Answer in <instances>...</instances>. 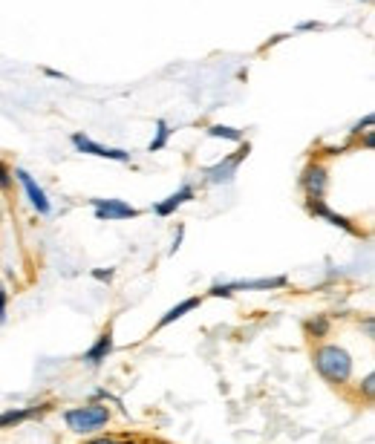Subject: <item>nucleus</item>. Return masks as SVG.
<instances>
[{"label": "nucleus", "instance_id": "1", "mask_svg": "<svg viewBox=\"0 0 375 444\" xmlns=\"http://www.w3.org/2000/svg\"><path fill=\"white\" fill-rule=\"evenodd\" d=\"M312 361H315V369L329 381V384H347L350 375H352V358L347 349H340L335 343H324L315 349V355H312Z\"/></svg>", "mask_w": 375, "mask_h": 444}, {"label": "nucleus", "instance_id": "2", "mask_svg": "<svg viewBox=\"0 0 375 444\" xmlns=\"http://www.w3.org/2000/svg\"><path fill=\"white\" fill-rule=\"evenodd\" d=\"M64 421L73 433H96L99 427H104L110 421V409L102 404H87V407H75L64 412Z\"/></svg>", "mask_w": 375, "mask_h": 444}, {"label": "nucleus", "instance_id": "3", "mask_svg": "<svg viewBox=\"0 0 375 444\" xmlns=\"http://www.w3.org/2000/svg\"><path fill=\"white\" fill-rule=\"evenodd\" d=\"M73 147L81 150V153H90V156H99V159H113V162H130V153L128 150H118V147H104L99 142H92L90 136L84 133H73L70 136Z\"/></svg>", "mask_w": 375, "mask_h": 444}, {"label": "nucleus", "instance_id": "4", "mask_svg": "<svg viewBox=\"0 0 375 444\" xmlns=\"http://www.w3.org/2000/svg\"><path fill=\"white\" fill-rule=\"evenodd\" d=\"M92 211L99 219H130L139 216V211L121 199H92Z\"/></svg>", "mask_w": 375, "mask_h": 444}, {"label": "nucleus", "instance_id": "5", "mask_svg": "<svg viewBox=\"0 0 375 444\" xmlns=\"http://www.w3.org/2000/svg\"><path fill=\"white\" fill-rule=\"evenodd\" d=\"M248 156V144L245 147H240L237 153H231L228 159H223L220 165H214V168H208V182H231L234 179V173H237V168H240V162Z\"/></svg>", "mask_w": 375, "mask_h": 444}, {"label": "nucleus", "instance_id": "6", "mask_svg": "<svg viewBox=\"0 0 375 444\" xmlns=\"http://www.w3.org/2000/svg\"><path fill=\"white\" fill-rule=\"evenodd\" d=\"M15 176L20 179V185H23V190H26L29 202L35 205V211H38V214H49V211H52V205H49V199H47V194H44V187H41L32 176H29L23 168H18V171H15Z\"/></svg>", "mask_w": 375, "mask_h": 444}, {"label": "nucleus", "instance_id": "7", "mask_svg": "<svg viewBox=\"0 0 375 444\" xmlns=\"http://www.w3.org/2000/svg\"><path fill=\"white\" fill-rule=\"evenodd\" d=\"M303 187H306V194H309L312 199H321V197H324V187H326V171H324L321 165L306 168V173H303Z\"/></svg>", "mask_w": 375, "mask_h": 444}, {"label": "nucleus", "instance_id": "8", "mask_svg": "<svg viewBox=\"0 0 375 444\" xmlns=\"http://www.w3.org/2000/svg\"><path fill=\"white\" fill-rule=\"evenodd\" d=\"M113 352V332L107 329V332H102V338L92 343L90 349H87V355H84V361L90 364V366H99L102 361H107V355Z\"/></svg>", "mask_w": 375, "mask_h": 444}, {"label": "nucleus", "instance_id": "9", "mask_svg": "<svg viewBox=\"0 0 375 444\" xmlns=\"http://www.w3.org/2000/svg\"><path fill=\"white\" fill-rule=\"evenodd\" d=\"M188 199H194V187L191 185H185V187H179L176 194H171L165 202H159V205H153V211L159 214V216H171L176 208H182Z\"/></svg>", "mask_w": 375, "mask_h": 444}, {"label": "nucleus", "instance_id": "10", "mask_svg": "<svg viewBox=\"0 0 375 444\" xmlns=\"http://www.w3.org/2000/svg\"><path fill=\"white\" fill-rule=\"evenodd\" d=\"M199 303H202L199 297H188V300H182L179 306H173V309H168V312L162 314V321H159V329H162V326H171L173 321H179V317H185L188 312H194V309H197Z\"/></svg>", "mask_w": 375, "mask_h": 444}, {"label": "nucleus", "instance_id": "11", "mask_svg": "<svg viewBox=\"0 0 375 444\" xmlns=\"http://www.w3.org/2000/svg\"><path fill=\"white\" fill-rule=\"evenodd\" d=\"M309 211L312 214H318V216H324V219H329L332 226H340V228H347V231H352V226H350V219L347 216H338V214H332L321 199H315V202H309Z\"/></svg>", "mask_w": 375, "mask_h": 444}, {"label": "nucleus", "instance_id": "12", "mask_svg": "<svg viewBox=\"0 0 375 444\" xmlns=\"http://www.w3.org/2000/svg\"><path fill=\"white\" fill-rule=\"evenodd\" d=\"M38 409H6V412H0V430H9L15 424H23L26 419H32Z\"/></svg>", "mask_w": 375, "mask_h": 444}, {"label": "nucleus", "instance_id": "13", "mask_svg": "<svg viewBox=\"0 0 375 444\" xmlns=\"http://www.w3.org/2000/svg\"><path fill=\"white\" fill-rule=\"evenodd\" d=\"M208 136L214 139H228V142H242V130H237V127H226V124H214Z\"/></svg>", "mask_w": 375, "mask_h": 444}, {"label": "nucleus", "instance_id": "14", "mask_svg": "<svg viewBox=\"0 0 375 444\" xmlns=\"http://www.w3.org/2000/svg\"><path fill=\"white\" fill-rule=\"evenodd\" d=\"M168 139H171V127L165 124V121H159V124H156V139L147 144V150L150 153H156V150H162L165 144H168Z\"/></svg>", "mask_w": 375, "mask_h": 444}, {"label": "nucleus", "instance_id": "15", "mask_svg": "<svg viewBox=\"0 0 375 444\" xmlns=\"http://www.w3.org/2000/svg\"><path fill=\"white\" fill-rule=\"evenodd\" d=\"M306 332L312 335V338H326V332H329V321L324 314H318L315 321H306Z\"/></svg>", "mask_w": 375, "mask_h": 444}, {"label": "nucleus", "instance_id": "16", "mask_svg": "<svg viewBox=\"0 0 375 444\" xmlns=\"http://www.w3.org/2000/svg\"><path fill=\"white\" fill-rule=\"evenodd\" d=\"M9 185H12V173H9V168L4 162H0V187L9 190Z\"/></svg>", "mask_w": 375, "mask_h": 444}, {"label": "nucleus", "instance_id": "17", "mask_svg": "<svg viewBox=\"0 0 375 444\" xmlns=\"http://www.w3.org/2000/svg\"><path fill=\"white\" fill-rule=\"evenodd\" d=\"M6 303H9V295H6L4 285H0V323L6 321Z\"/></svg>", "mask_w": 375, "mask_h": 444}, {"label": "nucleus", "instance_id": "18", "mask_svg": "<svg viewBox=\"0 0 375 444\" xmlns=\"http://www.w3.org/2000/svg\"><path fill=\"white\" fill-rule=\"evenodd\" d=\"M92 277H96V280H107V283H110V280H113V269H107V271H104V269H99V271H92Z\"/></svg>", "mask_w": 375, "mask_h": 444}, {"label": "nucleus", "instance_id": "19", "mask_svg": "<svg viewBox=\"0 0 375 444\" xmlns=\"http://www.w3.org/2000/svg\"><path fill=\"white\" fill-rule=\"evenodd\" d=\"M372 381H375L372 375H367V378H364V393H367V398H372Z\"/></svg>", "mask_w": 375, "mask_h": 444}, {"label": "nucleus", "instance_id": "20", "mask_svg": "<svg viewBox=\"0 0 375 444\" xmlns=\"http://www.w3.org/2000/svg\"><path fill=\"white\" fill-rule=\"evenodd\" d=\"M90 444H118L116 438H96V441H90Z\"/></svg>", "mask_w": 375, "mask_h": 444}, {"label": "nucleus", "instance_id": "21", "mask_svg": "<svg viewBox=\"0 0 375 444\" xmlns=\"http://www.w3.org/2000/svg\"><path fill=\"white\" fill-rule=\"evenodd\" d=\"M153 444H162V441H153Z\"/></svg>", "mask_w": 375, "mask_h": 444}]
</instances>
